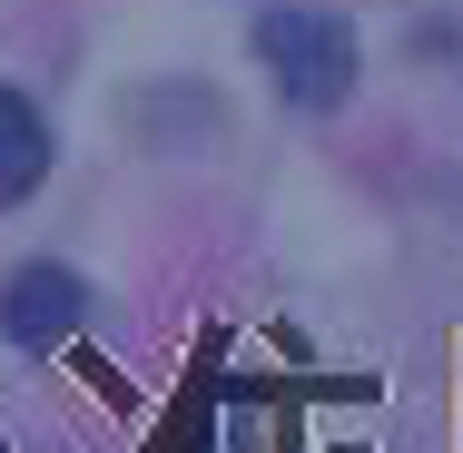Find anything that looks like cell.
Returning a JSON list of instances; mask_svg holds the SVG:
<instances>
[{
    "instance_id": "2",
    "label": "cell",
    "mask_w": 463,
    "mask_h": 453,
    "mask_svg": "<svg viewBox=\"0 0 463 453\" xmlns=\"http://www.w3.org/2000/svg\"><path fill=\"white\" fill-rule=\"evenodd\" d=\"M80 326H90V286H80L70 267H20V276H10V296H0V335H10L20 355H60Z\"/></svg>"
},
{
    "instance_id": "1",
    "label": "cell",
    "mask_w": 463,
    "mask_h": 453,
    "mask_svg": "<svg viewBox=\"0 0 463 453\" xmlns=\"http://www.w3.org/2000/svg\"><path fill=\"white\" fill-rule=\"evenodd\" d=\"M257 60H267V80H277L286 109H306V118H326V109H345L355 99V30L335 20V10H267L257 20Z\"/></svg>"
},
{
    "instance_id": "3",
    "label": "cell",
    "mask_w": 463,
    "mask_h": 453,
    "mask_svg": "<svg viewBox=\"0 0 463 453\" xmlns=\"http://www.w3.org/2000/svg\"><path fill=\"white\" fill-rule=\"evenodd\" d=\"M40 178H50V118L20 90H0V207H20Z\"/></svg>"
}]
</instances>
